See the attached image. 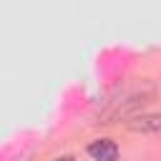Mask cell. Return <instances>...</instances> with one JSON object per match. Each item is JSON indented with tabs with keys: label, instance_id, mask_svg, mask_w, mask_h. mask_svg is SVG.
I'll return each instance as SVG.
<instances>
[{
	"label": "cell",
	"instance_id": "obj_3",
	"mask_svg": "<svg viewBox=\"0 0 161 161\" xmlns=\"http://www.w3.org/2000/svg\"><path fill=\"white\" fill-rule=\"evenodd\" d=\"M55 161H75V158H73V156H58Z\"/></svg>",
	"mask_w": 161,
	"mask_h": 161
},
{
	"label": "cell",
	"instance_id": "obj_2",
	"mask_svg": "<svg viewBox=\"0 0 161 161\" xmlns=\"http://www.w3.org/2000/svg\"><path fill=\"white\" fill-rule=\"evenodd\" d=\"M161 126V118L156 113H148V116H131L128 118V128L131 131H138V133H156Z\"/></svg>",
	"mask_w": 161,
	"mask_h": 161
},
{
	"label": "cell",
	"instance_id": "obj_1",
	"mask_svg": "<svg viewBox=\"0 0 161 161\" xmlns=\"http://www.w3.org/2000/svg\"><path fill=\"white\" fill-rule=\"evenodd\" d=\"M88 153H91L93 161H116L118 158V146L111 138H98L88 146Z\"/></svg>",
	"mask_w": 161,
	"mask_h": 161
}]
</instances>
